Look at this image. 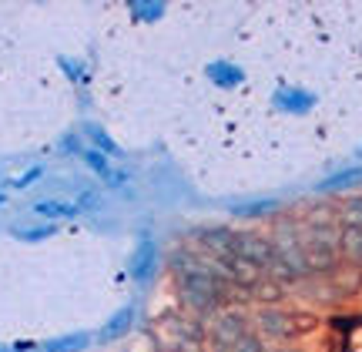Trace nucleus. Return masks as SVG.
<instances>
[{
	"mask_svg": "<svg viewBox=\"0 0 362 352\" xmlns=\"http://www.w3.org/2000/svg\"><path fill=\"white\" fill-rule=\"evenodd\" d=\"M298 245L309 275H329L342 269V228L336 205H312L298 215Z\"/></svg>",
	"mask_w": 362,
	"mask_h": 352,
	"instance_id": "1",
	"label": "nucleus"
},
{
	"mask_svg": "<svg viewBox=\"0 0 362 352\" xmlns=\"http://www.w3.org/2000/svg\"><path fill=\"white\" fill-rule=\"evenodd\" d=\"M359 292H362V265H349V262H342V269L329 275H305L302 282L288 288V295L309 302L312 309H332V305L352 299Z\"/></svg>",
	"mask_w": 362,
	"mask_h": 352,
	"instance_id": "2",
	"label": "nucleus"
},
{
	"mask_svg": "<svg viewBox=\"0 0 362 352\" xmlns=\"http://www.w3.org/2000/svg\"><path fill=\"white\" fill-rule=\"evenodd\" d=\"M319 315L315 309H292V305H262L252 326L262 339H275V342H298L312 336L319 329Z\"/></svg>",
	"mask_w": 362,
	"mask_h": 352,
	"instance_id": "3",
	"label": "nucleus"
},
{
	"mask_svg": "<svg viewBox=\"0 0 362 352\" xmlns=\"http://www.w3.org/2000/svg\"><path fill=\"white\" fill-rule=\"evenodd\" d=\"M252 332H255L252 315H248L245 309L228 305V309H221L218 315L208 319L205 339H208V346H211V352H228L232 346H238V342L245 339V336H252Z\"/></svg>",
	"mask_w": 362,
	"mask_h": 352,
	"instance_id": "4",
	"label": "nucleus"
},
{
	"mask_svg": "<svg viewBox=\"0 0 362 352\" xmlns=\"http://www.w3.org/2000/svg\"><path fill=\"white\" fill-rule=\"evenodd\" d=\"M158 269H161V245L151 235H138V242L128 255V278L138 288H148L155 282Z\"/></svg>",
	"mask_w": 362,
	"mask_h": 352,
	"instance_id": "5",
	"label": "nucleus"
},
{
	"mask_svg": "<svg viewBox=\"0 0 362 352\" xmlns=\"http://www.w3.org/2000/svg\"><path fill=\"white\" fill-rule=\"evenodd\" d=\"M235 259L248 262L252 269L269 275L272 265H275V255H272V242L269 235L259 232H235Z\"/></svg>",
	"mask_w": 362,
	"mask_h": 352,
	"instance_id": "6",
	"label": "nucleus"
},
{
	"mask_svg": "<svg viewBox=\"0 0 362 352\" xmlns=\"http://www.w3.org/2000/svg\"><path fill=\"white\" fill-rule=\"evenodd\" d=\"M30 211H34V218H40V222L57 225L61 218H78L84 209L78 205V198H44V201H34Z\"/></svg>",
	"mask_w": 362,
	"mask_h": 352,
	"instance_id": "7",
	"label": "nucleus"
},
{
	"mask_svg": "<svg viewBox=\"0 0 362 352\" xmlns=\"http://www.w3.org/2000/svg\"><path fill=\"white\" fill-rule=\"evenodd\" d=\"M362 188V165H349V168L342 171H332L329 178L322 182H315V195H342V192H356Z\"/></svg>",
	"mask_w": 362,
	"mask_h": 352,
	"instance_id": "8",
	"label": "nucleus"
},
{
	"mask_svg": "<svg viewBox=\"0 0 362 352\" xmlns=\"http://www.w3.org/2000/svg\"><path fill=\"white\" fill-rule=\"evenodd\" d=\"M134 319H138V305H121L107 322H104L98 332H94V339L98 342H117V339H124L131 329H134Z\"/></svg>",
	"mask_w": 362,
	"mask_h": 352,
	"instance_id": "9",
	"label": "nucleus"
},
{
	"mask_svg": "<svg viewBox=\"0 0 362 352\" xmlns=\"http://www.w3.org/2000/svg\"><path fill=\"white\" fill-rule=\"evenodd\" d=\"M81 161H84V165H88L90 171H94V175H98V178H104V182L107 184H121L124 182V175H121V171H115L111 168V161H107V158L101 155V151H94V148H84V151H81Z\"/></svg>",
	"mask_w": 362,
	"mask_h": 352,
	"instance_id": "10",
	"label": "nucleus"
},
{
	"mask_svg": "<svg viewBox=\"0 0 362 352\" xmlns=\"http://www.w3.org/2000/svg\"><path fill=\"white\" fill-rule=\"evenodd\" d=\"M84 138H88L90 148L101 151L104 158H124L121 155V148H117V141H111V134H107L101 124H84Z\"/></svg>",
	"mask_w": 362,
	"mask_h": 352,
	"instance_id": "11",
	"label": "nucleus"
},
{
	"mask_svg": "<svg viewBox=\"0 0 362 352\" xmlns=\"http://www.w3.org/2000/svg\"><path fill=\"white\" fill-rule=\"evenodd\" d=\"M235 218H265V215H279V201L265 198V201H248V205H235Z\"/></svg>",
	"mask_w": 362,
	"mask_h": 352,
	"instance_id": "12",
	"label": "nucleus"
},
{
	"mask_svg": "<svg viewBox=\"0 0 362 352\" xmlns=\"http://www.w3.org/2000/svg\"><path fill=\"white\" fill-rule=\"evenodd\" d=\"M339 228H362V195H352L339 205Z\"/></svg>",
	"mask_w": 362,
	"mask_h": 352,
	"instance_id": "13",
	"label": "nucleus"
},
{
	"mask_svg": "<svg viewBox=\"0 0 362 352\" xmlns=\"http://www.w3.org/2000/svg\"><path fill=\"white\" fill-rule=\"evenodd\" d=\"M90 342V332H74V336H61L54 342H44L47 352H81Z\"/></svg>",
	"mask_w": 362,
	"mask_h": 352,
	"instance_id": "14",
	"label": "nucleus"
},
{
	"mask_svg": "<svg viewBox=\"0 0 362 352\" xmlns=\"http://www.w3.org/2000/svg\"><path fill=\"white\" fill-rule=\"evenodd\" d=\"M54 232H57V225H51V222L17 225V228H13V238H21V242H40V238H51Z\"/></svg>",
	"mask_w": 362,
	"mask_h": 352,
	"instance_id": "15",
	"label": "nucleus"
},
{
	"mask_svg": "<svg viewBox=\"0 0 362 352\" xmlns=\"http://www.w3.org/2000/svg\"><path fill=\"white\" fill-rule=\"evenodd\" d=\"M208 78L215 81V84H221V88H232V84L242 81V67H232V64H225V61H218V64L208 67Z\"/></svg>",
	"mask_w": 362,
	"mask_h": 352,
	"instance_id": "16",
	"label": "nucleus"
},
{
	"mask_svg": "<svg viewBox=\"0 0 362 352\" xmlns=\"http://www.w3.org/2000/svg\"><path fill=\"white\" fill-rule=\"evenodd\" d=\"M44 175H47V168H44V165H34V168H27L24 175L11 178L7 188H11V192H27V188H30V184H37V178H44Z\"/></svg>",
	"mask_w": 362,
	"mask_h": 352,
	"instance_id": "17",
	"label": "nucleus"
},
{
	"mask_svg": "<svg viewBox=\"0 0 362 352\" xmlns=\"http://www.w3.org/2000/svg\"><path fill=\"white\" fill-rule=\"evenodd\" d=\"M138 20H155V17H161L165 13V4H131L128 7Z\"/></svg>",
	"mask_w": 362,
	"mask_h": 352,
	"instance_id": "18",
	"label": "nucleus"
},
{
	"mask_svg": "<svg viewBox=\"0 0 362 352\" xmlns=\"http://www.w3.org/2000/svg\"><path fill=\"white\" fill-rule=\"evenodd\" d=\"M269 346H265V339H262L259 332H252V336H245V339L238 342V346H232L228 352H265Z\"/></svg>",
	"mask_w": 362,
	"mask_h": 352,
	"instance_id": "19",
	"label": "nucleus"
},
{
	"mask_svg": "<svg viewBox=\"0 0 362 352\" xmlns=\"http://www.w3.org/2000/svg\"><path fill=\"white\" fill-rule=\"evenodd\" d=\"M4 201H7V195H4V192H0V205H4Z\"/></svg>",
	"mask_w": 362,
	"mask_h": 352,
	"instance_id": "20",
	"label": "nucleus"
},
{
	"mask_svg": "<svg viewBox=\"0 0 362 352\" xmlns=\"http://www.w3.org/2000/svg\"><path fill=\"white\" fill-rule=\"evenodd\" d=\"M265 352H285V349H265Z\"/></svg>",
	"mask_w": 362,
	"mask_h": 352,
	"instance_id": "21",
	"label": "nucleus"
},
{
	"mask_svg": "<svg viewBox=\"0 0 362 352\" xmlns=\"http://www.w3.org/2000/svg\"><path fill=\"white\" fill-rule=\"evenodd\" d=\"M0 352H11V349H4V346H0Z\"/></svg>",
	"mask_w": 362,
	"mask_h": 352,
	"instance_id": "22",
	"label": "nucleus"
},
{
	"mask_svg": "<svg viewBox=\"0 0 362 352\" xmlns=\"http://www.w3.org/2000/svg\"><path fill=\"white\" fill-rule=\"evenodd\" d=\"M359 158H362V148H359Z\"/></svg>",
	"mask_w": 362,
	"mask_h": 352,
	"instance_id": "23",
	"label": "nucleus"
}]
</instances>
